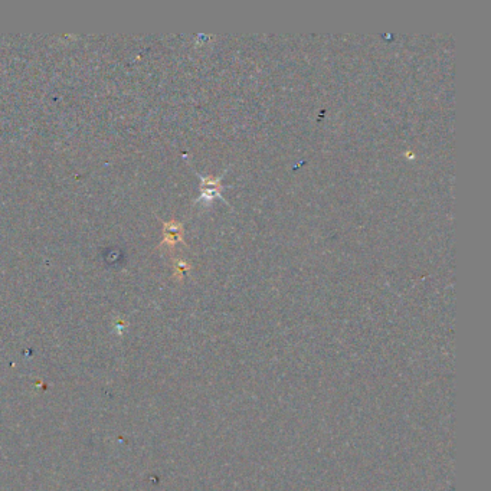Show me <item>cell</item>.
Listing matches in <instances>:
<instances>
[{
    "label": "cell",
    "instance_id": "cell-3",
    "mask_svg": "<svg viewBox=\"0 0 491 491\" xmlns=\"http://www.w3.org/2000/svg\"><path fill=\"white\" fill-rule=\"evenodd\" d=\"M191 268L192 267L189 262H186V261H183V259H179V261L175 262V277L179 279L183 278L184 274L189 271Z\"/></svg>",
    "mask_w": 491,
    "mask_h": 491
},
{
    "label": "cell",
    "instance_id": "cell-1",
    "mask_svg": "<svg viewBox=\"0 0 491 491\" xmlns=\"http://www.w3.org/2000/svg\"><path fill=\"white\" fill-rule=\"evenodd\" d=\"M163 231H164V236H163V241L160 243L161 248L173 250L177 243L183 242V225L180 222L175 219L164 222Z\"/></svg>",
    "mask_w": 491,
    "mask_h": 491
},
{
    "label": "cell",
    "instance_id": "cell-2",
    "mask_svg": "<svg viewBox=\"0 0 491 491\" xmlns=\"http://www.w3.org/2000/svg\"><path fill=\"white\" fill-rule=\"evenodd\" d=\"M202 182H200V198L198 199V202H203V203H211L215 198H220V193H222V184H220V177L215 176H200Z\"/></svg>",
    "mask_w": 491,
    "mask_h": 491
}]
</instances>
